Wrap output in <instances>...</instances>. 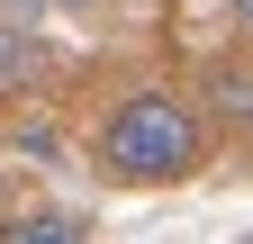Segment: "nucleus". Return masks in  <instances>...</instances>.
Returning a JSON list of instances; mask_svg holds the SVG:
<instances>
[{
	"label": "nucleus",
	"mask_w": 253,
	"mask_h": 244,
	"mask_svg": "<svg viewBox=\"0 0 253 244\" xmlns=\"http://www.w3.org/2000/svg\"><path fill=\"white\" fill-rule=\"evenodd\" d=\"M199 154H208L199 109H190L181 90H163V81L126 90V100L100 118V172L126 181V190H172V181L199 172Z\"/></svg>",
	"instance_id": "f257e3e1"
},
{
	"label": "nucleus",
	"mask_w": 253,
	"mask_h": 244,
	"mask_svg": "<svg viewBox=\"0 0 253 244\" xmlns=\"http://www.w3.org/2000/svg\"><path fill=\"white\" fill-rule=\"evenodd\" d=\"M54 73V54H45V37L27 18H0V100H27V90H37Z\"/></svg>",
	"instance_id": "f03ea898"
},
{
	"label": "nucleus",
	"mask_w": 253,
	"mask_h": 244,
	"mask_svg": "<svg viewBox=\"0 0 253 244\" xmlns=\"http://www.w3.org/2000/svg\"><path fill=\"white\" fill-rule=\"evenodd\" d=\"M0 244H82V217H63V208H18V217H0Z\"/></svg>",
	"instance_id": "7ed1b4c3"
},
{
	"label": "nucleus",
	"mask_w": 253,
	"mask_h": 244,
	"mask_svg": "<svg viewBox=\"0 0 253 244\" xmlns=\"http://www.w3.org/2000/svg\"><path fill=\"white\" fill-rule=\"evenodd\" d=\"M217 118H235V127H253V81L235 73V81H217Z\"/></svg>",
	"instance_id": "20e7f679"
},
{
	"label": "nucleus",
	"mask_w": 253,
	"mask_h": 244,
	"mask_svg": "<svg viewBox=\"0 0 253 244\" xmlns=\"http://www.w3.org/2000/svg\"><path fill=\"white\" fill-rule=\"evenodd\" d=\"M226 9H235V27H244V37H253V0H226Z\"/></svg>",
	"instance_id": "39448f33"
},
{
	"label": "nucleus",
	"mask_w": 253,
	"mask_h": 244,
	"mask_svg": "<svg viewBox=\"0 0 253 244\" xmlns=\"http://www.w3.org/2000/svg\"><path fill=\"white\" fill-rule=\"evenodd\" d=\"M45 9H90V0H45Z\"/></svg>",
	"instance_id": "423d86ee"
},
{
	"label": "nucleus",
	"mask_w": 253,
	"mask_h": 244,
	"mask_svg": "<svg viewBox=\"0 0 253 244\" xmlns=\"http://www.w3.org/2000/svg\"><path fill=\"white\" fill-rule=\"evenodd\" d=\"M244 244H253V235H244Z\"/></svg>",
	"instance_id": "0eeeda50"
}]
</instances>
